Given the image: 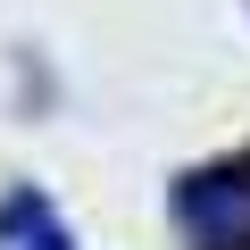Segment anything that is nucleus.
<instances>
[{
	"label": "nucleus",
	"mask_w": 250,
	"mask_h": 250,
	"mask_svg": "<svg viewBox=\"0 0 250 250\" xmlns=\"http://www.w3.org/2000/svg\"><path fill=\"white\" fill-rule=\"evenodd\" d=\"M0 250H75V242L42 192H9L0 200Z\"/></svg>",
	"instance_id": "2"
},
{
	"label": "nucleus",
	"mask_w": 250,
	"mask_h": 250,
	"mask_svg": "<svg viewBox=\"0 0 250 250\" xmlns=\"http://www.w3.org/2000/svg\"><path fill=\"white\" fill-rule=\"evenodd\" d=\"M167 217H175L184 250H250V150L175 175Z\"/></svg>",
	"instance_id": "1"
}]
</instances>
